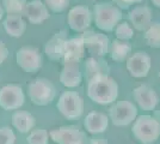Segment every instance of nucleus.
Wrapping results in <instances>:
<instances>
[{"mask_svg": "<svg viewBox=\"0 0 160 144\" xmlns=\"http://www.w3.org/2000/svg\"><path fill=\"white\" fill-rule=\"evenodd\" d=\"M87 96L98 104L112 103L118 96V85L109 75L96 76L87 81Z\"/></svg>", "mask_w": 160, "mask_h": 144, "instance_id": "1", "label": "nucleus"}, {"mask_svg": "<svg viewBox=\"0 0 160 144\" xmlns=\"http://www.w3.org/2000/svg\"><path fill=\"white\" fill-rule=\"evenodd\" d=\"M94 23L102 31H113L122 19V11L117 5L111 3H98L93 7Z\"/></svg>", "mask_w": 160, "mask_h": 144, "instance_id": "2", "label": "nucleus"}, {"mask_svg": "<svg viewBox=\"0 0 160 144\" xmlns=\"http://www.w3.org/2000/svg\"><path fill=\"white\" fill-rule=\"evenodd\" d=\"M132 132L141 144L154 143L160 136V123L151 115H140L135 119Z\"/></svg>", "mask_w": 160, "mask_h": 144, "instance_id": "3", "label": "nucleus"}, {"mask_svg": "<svg viewBox=\"0 0 160 144\" xmlns=\"http://www.w3.org/2000/svg\"><path fill=\"white\" fill-rule=\"evenodd\" d=\"M28 94L33 104L47 106L54 101L56 96V89L50 81L46 78H37L29 84Z\"/></svg>", "mask_w": 160, "mask_h": 144, "instance_id": "4", "label": "nucleus"}, {"mask_svg": "<svg viewBox=\"0 0 160 144\" xmlns=\"http://www.w3.org/2000/svg\"><path fill=\"white\" fill-rule=\"evenodd\" d=\"M56 108L68 120H77L82 115L84 100L77 91H65L59 97Z\"/></svg>", "mask_w": 160, "mask_h": 144, "instance_id": "5", "label": "nucleus"}, {"mask_svg": "<svg viewBox=\"0 0 160 144\" xmlns=\"http://www.w3.org/2000/svg\"><path fill=\"white\" fill-rule=\"evenodd\" d=\"M109 117L115 126H128L138 117V108L130 101H118L109 109Z\"/></svg>", "mask_w": 160, "mask_h": 144, "instance_id": "6", "label": "nucleus"}, {"mask_svg": "<svg viewBox=\"0 0 160 144\" xmlns=\"http://www.w3.org/2000/svg\"><path fill=\"white\" fill-rule=\"evenodd\" d=\"M85 51L88 52L91 56H105L109 53V46L110 41L105 34L97 33V31H84L81 34Z\"/></svg>", "mask_w": 160, "mask_h": 144, "instance_id": "7", "label": "nucleus"}, {"mask_svg": "<svg viewBox=\"0 0 160 144\" xmlns=\"http://www.w3.org/2000/svg\"><path fill=\"white\" fill-rule=\"evenodd\" d=\"M24 91L17 84H7L0 89V107L5 110H17L24 104Z\"/></svg>", "mask_w": 160, "mask_h": 144, "instance_id": "8", "label": "nucleus"}, {"mask_svg": "<svg viewBox=\"0 0 160 144\" xmlns=\"http://www.w3.org/2000/svg\"><path fill=\"white\" fill-rule=\"evenodd\" d=\"M49 137L58 144H85L87 138L82 131L73 125L55 127L49 132Z\"/></svg>", "mask_w": 160, "mask_h": 144, "instance_id": "9", "label": "nucleus"}, {"mask_svg": "<svg viewBox=\"0 0 160 144\" xmlns=\"http://www.w3.org/2000/svg\"><path fill=\"white\" fill-rule=\"evenodd\" d=\"M16 60L20 69L28 73H36L42 67V56L33 47H22L16 53Z\"/></svg>", "mask_w": 160, "mask_h": 144, "instance_id": "10", "label": "nucleus"}, {"mask_svg": "<svg viewBox=\"0 0 160 144\" xmlns=\"http://www.w3.org/2000/svg\"><path fill=\"white\" fill-rule=\"evenodd\" d=\"M69 28L75 33H84L92 22V13L87 6L77 5L72 7L67 16Z\"/></svg>", "mask_w": 160, "mask_h": 144, "instance_id": "11", "label": "nucleus"}, {"mask_svg": "<svg viewBox=\"0 0 160 144\" xmlns=\"http://www.w3.org/2000/svg\"><path fill=\"white\" fill-rule=\"evenodd\" d=\"M151 56L146 52L139 51L129 56L127 60V70L129 75L134 78H143L151 70Z\"/></svg>", "mask_w": 160, "mask_h": 144, "instance_id": "12", "label": "nucleus"}, {"mask_svg": "<svg viewBox=\"0 0 160 144\" xmlns=\"http://www.w3.org/2000/svg\"><path fill=\"white\" fill-rule=\"evenodd\" d=\"M134 100L138 102L141 109L151 112L155 109V107L159 103V96L155 93V90L148 85H140L135 88L133 91Z\"/></svg>", "mask_w": 160, "mask_h": 144, "instance_id": "13", "label": "nucleus"}, {"mask_svg": "<svg viewBox=\"0 0 160 144\" xmlns=\"http://www.w3.org/2000/svg\"><path fill=\"white\" fill-rule=\"evenodd\" d=\"M82 75L78 61L63 62V69L60 73V82L66 88H77L81 84Z\"/></svg>", "mask_w": 160, "mask_h": 144, "instance_id": "14", "label": "nucleus"}, {"mask_svg": "<svg viewBox=\"0 0 160 144\" xmlns=\"http://www.w3.org/2000/svg\"><path fill=\"white\" fill-rule=\"evenodd\" d=\"M67 36L63 31L56 33L54 36L46 43L44 53L50 60H60L63 58L65 48H66Z\"/></svg>", "mask_w": 160, "mask_h": 144, "instance_id": "15", "label": "nucleus"}, {"mask_svg": "<svg viewBox=\"0 0 160 144\" xmlns=\"http://www.w3.org/2000/svg\"><path fill=\"white\" fill-rule=\"evenodd\" d=\"M24 16L31 24H41L49 18V12L44 3L41 0H32L27 4Z\"/></svg>", "mask_w": 160, "mask_h": 144, "instance_id": "16", "label": "nucleus"}, {"mask_svg": "<svg viewBox=\"0 0 160 144\" xmlns=\"http://www.w3.org/2000/svg\"><path fill=\"white\" fill-rule=\"evenodd\" d=\"M129 21L139 31H145L152 24V12L149 7L136 6L129 12Z\"/></svg>", "mask_w": 160, "mask_h": 144, "instance_id": "17", "label": "nucleus"}, {"mask_svg": "<svg viewBox=\"0 0 160 144\" xmlns=\"http://www.w3.org/2000/svg\"><path fill=\"white\" fill-rule=\"evenodd\" d=\"M84 126L87 132L92 135H99L105 132L109 126V119L104 113L100 112H91L85 118Z\"/></svg>", "mask_w": 160, "mask_h": 144, "instance_id": "18", "label": "nucleus"}, {"mask_svg": "<svg viewBox=\"0 0 160 144\" xmlns=\"http://www.w3.org/2000/svg\"><path fill=\"white\" fill-rule=\"evenodd\" d=\"M109 65L103 56H90L85 61V78L90 81L96 76L109 75Z\"/></svg>", "mask_w": 160, "mask_h": 144, "instance_id": "19", "label": "nucleus"}, {"mask_svg": "<svg viewBox=\"0 0 160 144\" xmlns=\"http://www.w3.org/2000/svg\"><path fill=\"white\" fill-rule=\"evenodd\" d=\"M85 53V46L82 37H73L69 39L66 42V48H65V54H63V62L67 61H78L80 62L81 58Z\"/></svg>", "mask_w": 160, "mask_h": 144, "instance_id": "20", "label": "nucleus"}, {"mask_svg": "<svg viewBox=\"0 0 160 144\" xmlns=\"http://www.w3.org/2000/svg\"><path fill=\"white\" fill-rule=\"evenodd\" d=\"M36 120L31 113L27 110H16L12 114V125L20 133H28L33 129Z\"/></svg>", "mask_w": 160, "mask_h": 144, "instance_id": "21", "label": "nucleus"}, {"mask_svg": "<svg viewBox=\"0 0 160 144\" xmlns=\"http://www.w3.org/2000/svg\"><path fill=\"white\" fill-rule=\"evenodd\" d=\"M109 53L113 61L122 62L127 59L132 53V45L123 40H113L109 46Z\"/></svg>", "mask_w": 160, "mask_h": 144, "instance_id": "22", "label": "nucleus"}, {"mask_svg": "<svg viewBox=\"0 0 160 144\" xmlns=\"http://www.w3.org/2000/svg\"><path fill=\"white\" fill-rule=\"evenodd\" d=\"M2 25L6 34L11 37H20L27 29L25 21L22 16H7Z\"/></svg>", "mask_w": 160, "mask_h": 144, "instance_id": "23", "label": "nucleus"}, {"mask_svg": "<svg viewBox=\"0 0 160 144\" xmlns=\"http://www.w3.org/2000/svg\"><path fill=\"white\" fill-rule=\"evenodd\" d=\"M143 40L147 46L152 48H160V23L154 22L145 30Z\"/></svg>", "mask_w": 160, "mask_h": 144, "instance_id": "24", "label": "nucleus"}, {"mask_svg": "<svg viewBox=\"0 0 160 144\" xmlns=\"http://www.w3.org/2000/svg\"><path fill=\"white\" fill-rule=\"evenodd\" d=\"M28 0H2V7L8 16H23Z\"/></svg>", "mask_w": 160, "mask_h": 144, "instance_id": "25", "label": "nucleus"}, {"mask_svg": "<svg viewBox=\"0 0 160 144\" xmlns=\"http://www.w3.org/2000/svg\"><path fill=\"white\" fill-rule=\"evenodd\" d=\"M115 35L118 40L128 41L130 39H133L134 30L133 28L130 27V24H128L127 22H121L115 28Z\"/></svg>", "mask_w": 160, "mask_h": 144, "instance_id": "26", "label": "nucleus"}, {"mask_svg": "<svg viewBox=\"0 0 160 144\" xmlns=\"http://www.w3.org/2000/svg\"><path fill=\"white\" fill-rule=\"evenodd\" d=\"M48 135L47 130L44 129H36L30 132L27 142L28 144H48Z\"/></svg>", "mask_w": 160, "mask_h": 144, "instance_id": "27", "label": "nucleus"}, {"mask_svg": "<svg viewBox=\"0 0 160 144\" xmlns=\"http://www.w3.org/2000/svg\"><path fill=\"white\" fill-rule=\"evenodd\" d=\"M16 135L11 127H0V144H14Z\"/></svg>", "mask_w": 160, "mask_h": 144, "instance_id": "28", "label": "nucleus"}, {"mask_svg": "<svg viewBox=\"0 0 160 144\" xmlns=\"http://www.w3.org/2000/svg\"><path fill=\"white\" fill-rule=\"evenodd\" d=\"M44 4L53 12H62L68 7L69 0H44Z\"/></svg>", "mask_w": 160, "mask_h": 144, "instance_id": "29", "label": "nucleus"}, {"mask_svg": "<svg viewBox=\"0 0 160 144\" xmlns=\"http://www.w3.org/2000/svg\"><path fill=\"white\" fill-rule=\"evenodd\" d=\"M115 5H118L121 8H128L133 4H139L142 0H112Z\"/></svg>", "mask_w": 160, "mask_h": 144, "instance_id": "30", "label": "nucleus"}, {"mask_svg": "<svg viewBox=\"0 0 160 144\" xmlns=\"http://www.w3.org/2000/svg\"><path fill=\"white\" fill-rule=\"evenodd\" d=\"M7 56H8V49H7L4 42L0 41V65L6 60Z\"/></svg>", "mask_w": 160, "mask_h": 144, "instance_id": "31", "label": "nucleus"}, {"mask_svg": "<svg viewBox=\"0 0 160 144\" xmlns=\"http://www.w3.org/2000/svg\"><path fill=\"white\" fill-rule=\"evenodd\" d=\"M85 144H109L108 141L103 137H91L86 138V142Z\"/></svg>", "mask_w": 160, "mask_h": 144, "instance_id": "32", "label": "nucleus"}, {"mask_svg": "<svg viewBox=\"0 0 160 144\" xmlns=\"http://www.w3.org/2000/svg\"><path fill=\"white\" fill-rule=\"evenodd\" d=\"M152 3H153V5L155 7H158V8H160V0H151Z\"/></svg>", "mask_w": 160, "mask_h": 144, "instance_id": "33", "label": "nucleus"}, {"mask_svg": "<svg viewBox=\"0 0 160 144\" xmlns=\"http://www.w3.org/2000/svg\"><path fill=\"white\" fill-rule=\"evenodd\" d=\"M4 12H5V10H4V7L0 5V21H1V18H2V16H4Z\"/></svg>", "mask_w": 160, "mask_h": 144, "instance_id": "34", "label": "nucleus"}, {"mask_svg": "<svg viewBox=\"0 0 160 144\" xmlns=\"http://www.w3.org/2000/svg\"><path fill=\"white\" fill-rule=\"evenodd\" d=\"M159 81H160V71H159Z\"/></svg>", "mask_w": 160, "mask_h": 144, "instance_id": "35", "label": "nucleus"}]
</instances>
